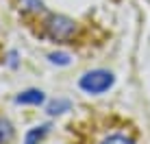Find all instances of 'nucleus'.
<instances>
[{"label": "nucleus", "mask_w": 150, "mask_h": 144, "mask_svg": "<svg viewBox=\"0 0 150 144\" xmlns=\"http://www.w3.org/2000/svg\"><path fill=\"white\" fill-rule=\"evenodd\" d=\"M113 74L107 70H91L87 72V74L81 76L79 85L83 92H87V94H102V92H107L109 87L113 85Z\"/></svg>", "instance_id": "f257e3e1"}, {"label": "nucleus", "mask_w": 150, "mask_h": 144, "mask_svg": "<svg viewBox=\"0 0 150 144\" xmlns=\"http://www.w3.org/2000/svg\"><path fill=\"white\" fill-rule=\"evenodd\" d=\"M76 31V22L65 15H50L46 20V33H48L50 39L54 42H63V39H70Z\"/></svg>", "instance_id": "f03ea898"}, {"label": "nucleus", "mask_w": 150, "mask_h": 144, "mask_svg": "<svg viewBox=\"0 0 150 144\" xmlns=\"http://www.w3.org/2000/svg\"><path fill=\"white\" fill-rule=\"evenodd\" d=\"M44 101H46V96H44L41 90H24L15 96L18 105H41Z\"/></svg>", "instance_id": "7ed1b4c3"}, {"label": "nucleus", "mask_w": 150, "mask_h": 144, "mask_svg": "<svg viewBox=\"0 0 150 144\" xmlns=\"http://www.w3.org/2000/svg\"><path fill=\"white\" fill-rule=\"evenodd\" d=\"M50 129V125H39V127H33L28 133H26V138H24V144H39L41 140H44V135L48 133Z\"/></svg>", "instance_id": "20e7f679"}, {"label": "nucleus", "mask_w": 150, "mask_h": 144, "mask_svg": "<svg viewBox=\"0 0 150 144\" xmlns=\"http://www.w3.org/2000/svg\"><path fill=\"white\" fill-rule=\"evenodd\" d=\"M72 107V103L68 101V98H57V101H52L48 105V114L50 116H57V114H63V111H68Z\"/></svg>", "instance_id": "39448f33"}, {"label": "nucleus", "mask_w": 150, "mask_h": 144, "mask_svg": "<svg viewBox=\"0 0 150 144\" xmlns=\"http://www.w3.org/2000/svg\"><path fill=\"white\" fill-rule=\"evenodd\" d=\"M13 138V127L9 120H0V144L9 142Z\"/></svg>", "instance_id": "423d86ee"}, {"label": "nucleus", "mask_w": 150, "mask_h": 144, "mask_svg": "<svg viewBox=\"0 0 150 144\" xmlns=\"http://www.w3.org/2000/svg\"><path fill=\"white\" fill-rule=\"evenodd\" d=\"M102 144H133V140H131V138H126V135H122V133H113V135L105 138Z\"/></svg>", "instance_id": "0eeeda50"}, {"label": "nucleus", "mask_w": 150, "mask_h": 144, "mask_svg": "<svg viewBox=\"0 0 150 144\" xmlns=\"http://www.w3.org/2000/svg\"><path fill=\"white\" fill-rule=\"evenodd\" d=\"M50 61H52L54 66H70L72 57L68 53H52V55H50Z\"/></svg>", "instance_id": "6e6552de"}, {"label": "nucleus", "mask_w": 150, "mask_h": 144, "mask_svg": "<svg viewBox=\"0 0 150 144\" xmlns=\"http://www.w3.org/2000/svg\"><path fill=\"white\" fill-rule=\"evenodd\" d=\"M20 4H22V9H26V11H41V9H44V2H41V0H20Z\"/></svg>", "instance_id": "1a4fd4ad"}, {"label": "nucleus", "mask_w": 150, "mask_h": 144, "mask_svg": "<svg viewBox=\"0 0 150 144\" xmlns=\"http://www.w3.org/2000/svg\"><path fill=\"white\" fill-rule=\"evenodd\" d=\"M15 57H18L15 53H11V55H9V66H11V68H15V66H18V59H15Z\"/></svg>", "instance_id": "9d476101"}]
</instances>
